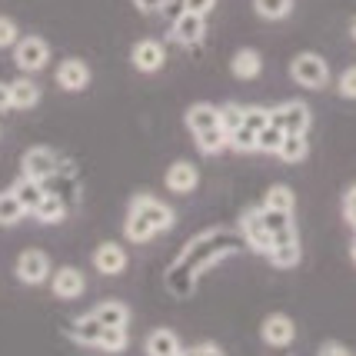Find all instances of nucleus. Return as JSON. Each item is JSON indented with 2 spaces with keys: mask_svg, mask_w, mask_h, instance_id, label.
Here are the masks:
<instances>
[{
  "mask_svg": "<svg viewBox=\"0 0 356 356\" xmlns=\"http://www.w3.org/2000/svg\"><path fill=\"white\" fill-rule=\"evenodd\" d=\"M184 124L190 127V134L197 137V134H203V130H213V127H223V120H220V107H213V104H190L186 107V117Z\"/></svg>",
  "mask_w": 356,
  "mask_h": 356,
  "instance_id": "15",
  "label": "nucleus"
},
{
  "mask_svg": "<svg viewBox=\"0 0 356 356\" xmlns=\"http://www.w3.org/2000/svg\"><path fill=\"white\" fill-rule=\"evenodd\" d=\"M127 250L120 247V243H113V240H107V243H100V247L93 250V270L97 273H104V277H120L127 270Z\"/></svg>",
  "mask_w": 356,
  "mask_h": 356,
  "instance_id": "13",
  "label": "nucleus"
},
{
  "mask_svg": "<svg viewBox=\"0 0 356 356\" xmlns=\"http://www.w3.org/2000/svg\"><path fill=\"white\" fill-rule=\"evenodd\" d=\"M310 107L303 104V100H286V104H280L273 107V124L283 127L286 134H307L310 130Z\"/></svg>",
  "mask_w": 356,
  "mask_h": 356,
  "instance_id": "9",
  "label": "nucleus"
},
{
  "mask_svg": "<svg viewBox=\"0 0 356 356\" xmlns=\"http://www.w3.org/2000/svg\"><path fill=\"white\" fill-rule=\"evenodd\" d=\"M33 220L37 223H60V220H67V203H63L60 193L47 190L44 200L33 207Z\"/></svg>",
  "mask_w": 356,
  "mask_h": 356,
  "instance_id": "20",
  "label": "nucleus"
},
{
  "mask_svg": "<svg viewBox=\"0 0 356 356\" xmlns=\"http://www.w3.org/2000/svg\"><path fill=\"white\" fill-rule=\"evenodd\" d=\"M296 337V323L286 316V313H270L264 316V323H260V340L266 346H273V350H286Z\"/></svg>",
  "mask_w": 356,
  "mask_h": 356,
  "instance_id": "8",
  "label": "nucleus"
},
{
  "mask_svg": "<svg viewBox=\"0 0 356 356\" xmlns=\"http://www.w3.org/2000/svg\"><path fill=\"white\" fill-rule=\"evenodd\" d=\"M90 313L104 326H124L127 330V323H130V307L120 303V300H104V303H97Z\"/></svg>",
  "mask_w": 356,
  "mask_h": 356,
  "instance_id": "21",
  "label": "nucleus"
},
{
  "mask_svg": "<svg viewBox=\"0 0 356 356\" xmlns=\"http://www.w3.org/2000/svg\"><path fill=\"white\" fill-rule=\"evenodd\" d=\"M230 74L236 80H257L264 74V57H260V50H253V47L236 50L233 60H230Z\"/></svg>",
  "mask_w": 356,
  "mask_h": 356,
  "instance_id": "17",
  "label": "nucleus"
},
{
  "mask_svg": "<svg viewBox=\"0 0 356 356\" xmlns=\"http://www.w3.org/2000/svg\"><path fill=\"white\" fill-rule=\"evenodd\" d=\"M307 154H310V140H307V134H286V140H283V147H280V160H286V163H300V160H307Z\"/></svg>",
  "mask_w": 356,
  "mask_h": 356,
  "instance_id": "27",
  "label": "nucleus"
},
{
  "mask_svg": "<svg viewBox=\"0 0 356 356\" xmlns=\"http://www.w3.org/2000/svg\"><path fill=\"white\" fill-rule=\"evenodd\" d=\"M350 257H353V264H356V240H353V247H350Z\"/></svg>",
  "mask_w": 356,
  "mask_h": 356,
  "instance_id": "42",
  "label": "nucleus"
},
{
  "mask_svg": "<svg viewBox=\"0 0 356 356\" xmlns=\"http://www.w3.org/2000/svg\"><path fill=\"white\" fill-rule=\"evenodd\" d=\"M343 220H346V223L356 230V184L343 193Z\"/></svg>",
  "mask_w": 356,
  "mask_h": 356,
  "instance_id": "35",
  "label": "nucleus"
},
{
  "mask_svg": "<svg viewBox=\"0 0 356 356\" xmlns=\"http://www.w3.org/2000/svg\"><path fill=\"white\" fill-rule=\"evenodd\" d=\"M14 273L24 286H40V283H47V280L54 277V266H50V257H47L44 250H24L17 257Z\"/></svg>",
  "mask_w": 356,
  "mask_h": 356,
  "instance_id": "6",
  "label": "nucleus"
},
{
  "mask_svg": "<svg viewBox=\"0 0 356 356\" xmlns=\"http://www.w3.org/2000/svg\"><path fill=\"white\" fill-rule=\"evenodd\" d=\"M260 203H264L266 210H283V213H293L296 197H293V190H290L286 184H273L264 193V200H260Z\"/></svg>",
  "mask_w": 356,
  "mask_h": 356,
  "instance_id": "25",
  "label": "nucleus"
},
{
  "mask_svg": "<svg viewBox=\"0 0 356 356\" xmlns=\"http://www.w3.org/2000/svg\"><path fill=\"white\" fill-rule=\"evenodd\" d=\"M163 184H167L170 193L186 197V193H193V190L200 186V170H197V163H190V160H177V163H170Z\"/></svg>",
  "mask_w": 356,
  "mask_h": 356,
  "instance_id": "12",
  "label": "nucleus"
},
{
  "mask_svg": "<svg viewBox=\"0 0 356 356\" xmlns=\"http://www.w3.org/2000/svg\"><path fill=\"white\" fill-rule=\"evenodd\" d=\"M143 353L147 356H180L184 353V343H180V337H177L173 330L160 326V330H154V333L143 340Z\"/></svg>",
  "mask_w": 356,
  "mask_h": 356,
  "instance_id": "16",
  "label": "nucleus"
},
{
  "mask_svg": "<svg viewBox=\"0 0 356 356\" xmlns=\"http://www.w3.org/2000/svg\"><path fill=\"white\" fill-rule=\"evenodd\" d=\"M350 37L356 40V17H353V24H350Z\"/></svg>",
  "mask_w": 356,
  "mask_h": 356,
  "instance_id": "41",
  "label": "nucleus"
},
{
  "mask_svg": "<svg viewBox=\"0 0 356 356\" xmlns=\"http://www.w3.org/2000/svg\"><path fill=\"white\" fill-rule=\"evenodd\" d=\"M10 190H14L17 197H20V203L27 207V213H33V207L44 200V193H47V186H44V184H37V180L24 177V173H20V180H17V184L10 186Z\"/></svg>",
  "mask_w": 356,
  "mask_h": 356,
  "instance_id": "26",
  "label": "nucleus"
},
{
  "mask_svg": "<svg viewBox=\"0 0 356 356\" xmlns=\"http://www.w3.org/2000/svg\"><path fill=\"white\" fill-rule=\"evenodd\" d=\"M207 33V17L193 14V10H180L170 24V40L180 47H197Z\"/></svg>",
  "mask_w": 356,
  "mask_h": 356,
  "instance_id": "7",
  "label": "nucleus"
},
{
  "mask_svg": "<svg viewBox=\"0 0 356 356\" xmlns=\"http://www.w3.org/2000/svg\"><path fill=\"white\" fill-rule=\"evenodd\" d=\"M127 210L140 213V217L147 220V223H150L156 233L173 230V223H177V213H173V210L163 200H156L154 193H137V197L130 200V207H127Z\"/></svg>",
  "mask_w": 356,
  "mask_h": 356,
  "instance_id": "4",
  "label": "nucleus"
},
{
  "mask_svg": "<svg viewBox=\"0 0 356 356\" xmlns=\"http://www.w3.org/2000/svg\"><path fill=\"white\" fill-rule=\"evenodd\" d=\"M240 233H243V240H247L250 250H257V253H264V257L273 250V233L266 227L264 207H260V203L240 213Z\"/></svg>",
  "mask_w": 356,
  "mask_h": 356,
  "instance_id": "3",
  "label": "nucleus"
},
{
  "mask_svg": "<svg viewBox=\"0 0 356 356\" xmlns=\"http://www.w3.org/2000/svg\"><path fill=\"white\" fill-rule=\"evenodd\" d=\"M47 60H50V47H47L44 37H37V33H31V37H20L14 47V63L20 74H40L47 67Z\"/></svg>",
  "mask_w": 356,
  "mask_h": 356,
  "instance_id": "2",
  "label": "nucleus"
},
{
  "mask_svg": "<svg viewBox=\"0 0 356 356\" xmlns=\"http://www.w3.org/2000/svg\"><path fill=\"white\" fill-rule=\"evenodd\" d=\"M253 10L264 20H283L293 14V0H253Z\"/></svg>",
  "mask_w": 356,
  "mask_h": 356,
  "instance_id": "29",
  "label": "nucleus"
},
{
  "mask_svg": "<svg viewBox=\"0 0 356 356\" xmlns=\"http://www.w3.org/2000/svg\"><path fill=\"white\" fill-rule=\"evenodd\" d=\"M184 10H193V14L207 17L217 10V0H184Z\"/></svg>",
  "mask_w": 356,
  "mask_h": 356,
  "instance_id": "37",
  "label": "nucleus"
},
{
  "mask_svg": "<svg viewBox=\"0 0 356 356\" xmlns=\"http://www.w3.org/2000/svg\"><path fill=\"white\" fill-rule=\"evenodd\" d=\"M10 104H14V110H31L40 104V87L33 83L27 74L24 77L10 80Z\"/></svg>",
  "mask_w": 356,
  "mask_h": 356,
  "instance_id": "19",
  "label": "nucleus"
},
{
  "mask_svg": "<svg viewBox=\"0 0 356 356\" xmlns=\"http://www.w3.org/2000/svg\"><path fill=\"white\" fill-rule=\"evenodd\" d=\"M57 170H60V156L50 147H31L20 156V173L37 180V184H47L50 177H57Z\"/></svg>",
  "mask_w": 356,
  "mask_h": 356,
  "instance_id": "5",
  "label": "nucleus"
},
{
  "mask_svg": "<svg viewBox=\"0 0 356 356\" xmlns=\"http://www.w3.org/2000/svg\"><path fill=\"white\" fill-rule=\"evenodd\" d=\"M17 40H20L17 20H14V17H0V50H7V47H17Z\"/></svg>",
  "mask_w": 356,
  "mask_h": 356,
  "instance_id": "34",
  "label": "nucleus"
},
{
  "mask_svg": "<svg viewBox=\"0 0 356 356\" xmlns=\"http://www.w3.org/2000/svg\"><path fill=\"white\" fill-rule=\"evenodd\" d=\"M283 140H286V130L283 127H277L273 120L257 134V150L260 154H280V147H283Z\"/></svg>",
  "mask_w": 356,
  "mask_h": 356,
  "instance_id": "28",
  "label": "nucleus"
},
{
  "mask_svg": "<svg viewBox=\"0 0 356 356\" xmlns=\"http://www.w3.org/2000/svg\"><path fill=\"white\" fill-rule=\"evenodd\" d=\"M180 356H197V353H193V350H190V353H186V350H184V353H180Z\"/></svg>",
  "mask_w": 356,
  "mask_h": 356,
  "instance_id": "43",
  "label": "nucleus"
},
{
  "mask_svg": "<svg viewBox=\"0 0 356 356\" xmlns=\"http://www.w3.org/2000/svg\"><path fill=\"white\" fill-rule=\"evenodd\" d=\"M337 93H340L343 100H356V63L353 67H346L337 80Z\"/></svg>",
  "mask_w": 356,
  "mask_h": 356,
  "instance_id": "33",
  "label": "nucleus"
},
{
  "mask_svg": "<svg viewBox=\"0 0 356 356\" xmlns=\"http://www.w3.org/2000/svg\"><path fill=\"white\" fill-rule=\"evenodd\" d=\"M7 110H14V104H10V83L0 80V113H7Z\"/></svg>",
  "mask_w": 356,
  "mask_h": 356,
  "instance_id": "40",
  "label": "nucleus"
},
{
  "mask_svg": "<svg viewBox=\"0 0 356 356\" xmlns=\"http://www.w3.org/2000/svg\"><path fill=\"white\" fill-rule=\"evenodd\" d=\"M316 356H356L350 346H343V343H337V340H326V343H320V350H316Z\"/></svg>",
  "mask_w": 356,
  "mask_h": 356,
  "instance_id": "36",
  "label": "nucleus"
},
{
  "mask_svg": "<svg viewBox=\"0 0 356 356\" xmlns=\"http://www.w3.org/2000/svg\"><path fill=\"white\" fill-rule=\"evenodd\" d=\"M50 290H54L57 300H77V296H83V290H87V280H83V273H80L77 266H60V270L50 277Z\"/></svg>",
  "mask_w": 356,
  "mask_h": 356,
  "instance_id": "14",
  "label": "nucleus"
},
{
  "mask_svg": "<svg viewBox=\"0 0 356 356\" xmlns=\"http://www.w3.org/2000/svg\"><path fill=\"white\" fill-rule=\"evenodd\" d=\"M227 140H230V150H236V154H253L257 150V130H250V127L230 130Z\"/></svg>",
  "mask_w": 356,
  "mask_h": 356,
  "instance_id": "31",
  "label": "nucleus"
},
{
  "mask_svg": "<svg viewBox=\"0 0 356 356\" xmlns=\"http://www.w3.org/2000/svg\"><path fill=\"white\" fill-rule=\"evenodd\" d=\"M197 150L203 156H217L223 150H230V140H227V127H213V130H203L197 134Z\"/></svg>",
  "mask_w": 356,
  "mask_h": 356,
  "instance_id": "23",
  "label": "nucleus"
},
{
  "mask_svg": "<svg viewBox=\"0 0 356 356\" xmlns=\"http://www.w3.org/2000/svg\"><path fill=\"white\" fill-rule=\"evenodd\" d=\"M290 77L300 87H307V90H323L326 83H330V63L320 54L303 50V54H296L293 60H290Z\"/></svg>",
  "mask_w": 356,
  "mask_h": 356,
  "instance_id": "1",
  "label": "nucleus"
},
{
  "mask_svg": "<svg viewBox=\"0 0 356 356\" xmlns=\"http://www.w3.org/2000/svg\"><path fill=\"white\" fill-rule=\"evenodd\" d=\"M170 0H134V7H137L140 14H156V10H163Z\"/></svg>",
  "mask_w": 356,
  "mask_h": 356,
  "instance_id": "38",
  "label": "nucleus"
},
{
  "mask_svg": "<svg viewBox=\"0 0 356 356\" xmlns=\"http://www.w3.org/2000/svg\"><path fill=\"white\" fill-rule=\"evenodd\" d=\"M130 63L137 67L140 74H156L163 63H167V50L160 40H137V44L130 47Z\"/></svg>",
  "mask_w": 356,
  "mask_h": 356,
  "instance_id": "10",
  "label": "nucleus"
},
{
  "mask_svg": "<svg viewBox=\"0 0 356 356\" xmlns=\"http://www.w3.org/2000/svg\"><path fill=\"white\" fill-rule=\"evenodd\" d=\"M193 353H197V356H227V353H223V350L217 346V343H210V340L197 343V346H193Z\"/></svg>",
  "mask_w": 356,
  "mask_h": 356,
  "instance_id": "39",
  "label": "nucleus"
},
{
  "mask_svg": "<svg viewBox=\"0 0 356 356\" xmlns=\"http://www.w3.org/2000/svg\"><path fill=\"white\" fill-rule=\"evenodd\" d=\"M266 260L277 266V270H290V266L300 264V243H280L266 253Z\"/></svg>",
  "mask_w": 356,
  "mask_h": 356,
  "instance_id": "30",
  "label": "nucleus"
},
{
  "mask_svg": "<svg viewBox=\"0 0 356 356\" xmlns=\"http://www.w3.org/2000/svg\"><path fill=\"white\" fill-rule=\"evenodd\" d=\"M124 236L130 240V243H137V247H143V243H150L156 236V230L147 223V220L140 217V213H134V210H127V220H124Z\"/></svg>",
  "mask_w": 356,
  "mask_h": 356,
  "instance_id": "22",
  "label": "nucleus"
},
{
  "mask_svg": "<svg viewBox=\"0 0 356 356\" xmlns=\"http://www.w3.org/2000/svg\"><path fill=\"white\" fill-rule=\"evenodd\" d=\"M104 330H107V326L100 323L93 313H83V316H77V320L70 323V337H74L77 343H83V346H100Z\"/></svg>",
  "mask_w": 356,
  "mask_h": 356,
  "instance_id": "18",
  "label": "nucleus"
},
{
  "mask_svg": "<svg viewBox=\"0 0 356 356\" xmlns=\"http://www.w3.org/2000/svg\"><path fill=\"white\" fill-rule=\"evenodd\" d=\"M127 343H130V337H127L124 326H107V330H104V337H100V346H97V350H107V353H124Z\"/></svg>",
  "mask_w": 356,
  "mask_h": 356,
  "instance_id": "32",
  "label": "nucleus"
},
{
  "mask_svg": "<svg viewBox=\"0 0 356 356\" xmlns=\"http://www.w3.org/2000/svg\"><path fill=\"white\" fill-rule=\"evenodd\" d=\"M57 87L67 93L87 90L90 87V67H87V60H80V57L60 60V67H57Z\"/></svg>",
  "mask_w": 356,
  "mask_h": 356,
  "instance_id": "11",
  "label": "nucleus"
},
{
  "mask_svg": "<svg viewBox=\"0 0 356 356\" xmlns=\"http://www.w3.org/2000/svg\"><path fill=\"white\" fill-rule=\"evenodd\" d=\"M24 217H27V207L20 203V197L14 190H3L0 193V227H17Z\"/></svg>",
  "mask_w": 356,
  "mask_h": 356,
  "instance_id": "24",
  "label": "nucleus"
}]
</instances>
